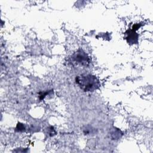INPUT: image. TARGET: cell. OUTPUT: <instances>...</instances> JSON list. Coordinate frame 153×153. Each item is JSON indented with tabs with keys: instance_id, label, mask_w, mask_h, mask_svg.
<instances>
[{
	"instance_id": "obj_1",
	"label": "cell",
	"mask_w": 153,
	"mask_h": 153,
	"mask_svg": "<svg viewBox=\"0 0 153 153\" xmlns=\"http://www.w3.org/2000/svg\"><path fill=\"white\" fill-rule=\"evenodd\" d=\"M75 82L85 92L94 91L100 86L98 78L91 74H83L76 76Z\"/></svg>"
},
{
	"instance_id": "obj_2",
	"label": "cell",
	"mask_w": 153,
	"mask_h": 153,
	"mask_svg": "<svg viewBox=\"0 0 153 153\" xmlns=\"http://www.w3.org/2000/svg\"><path fill=\"white\" fill-rule=\"evenodd\" d=\"M71 63L74 65L88 66L90 63V59L87 54L82 49L75 51L71 57Z\"/></svg>"
},
{
	"instance_id": "obj_3",
	"label": "cell",
	"mask_w": 153,
	"mask_h": 153,
	"mask_svg": "<svg viewBox=\"0 0 153 153\" xmlns=\"http://www.w3.org/2000/svg\"><path fill=\"white\" fill-rule=\"evenodd\" d=\"M126 34L127 35L126 38L127 42L130 44H137L138 42V34L136 33V30L133 29H128L126 31Z\"/></svg>"
}]
</instances>
